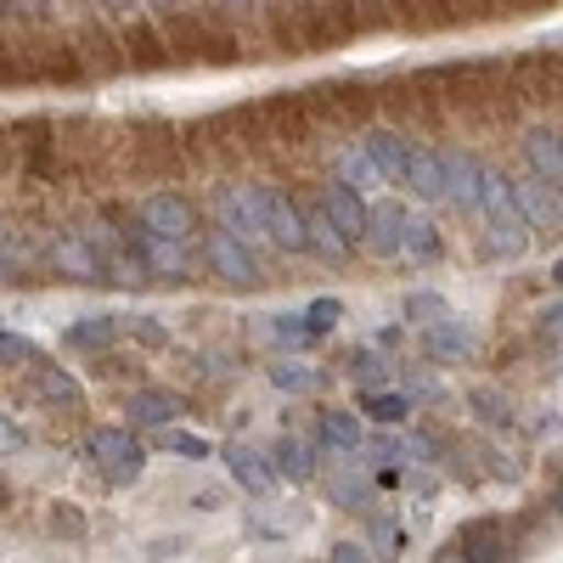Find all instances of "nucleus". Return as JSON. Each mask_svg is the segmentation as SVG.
<instances>
[{
	"mask_svg": "<svg viewBox=\"0 0 563 563\" xmlns=\"http://www.w3.org/2000/svg\"><path fill=\"white\" fill-rule=\"evenodd\" d=\"M479 214L490 220L496 249H501L507 260H519V254L530 249V220L519 214V198H512V180H507V175L485 169V180H479Z\"/></svg>",
	"mask_w": 563,
	"mask_h": 563,
	"instance_id": "f257e3e1",
	"label": "nucleus"
},
{
	"mask_svg": "<svg viewBox=\"0 0 563 563\" xmlns=\"http://www.w3.org/2000/svg\"><path fill=\"white\" fill-rule=\"evenodd\" d=\"M203 265L225 282V288H260V282H265V271L254 260V243L231 238V231H220V225L203 238Z\"/></svg>",
	"mask_w": 563,
	"mask_h": 563,
	"instance_id": "f03ea898",
	"label": "nucleus"
},
{
	"mask_svg": "<svg viewBox=\"0 0 563 563\" xmlns=\"http://www.w3.org/2000/svg\"><path fill=\"white\" fill-rule=\"evenodd\" d=\"M254 198H260V220H265V243L276 254H305V209L288 192H276V186H254Z\"/></svg>",
	"mask_w": 563,
	"mask_h": 563,
	"instance_id": "7ed1b4c3",
	"label": "nucleus"
},
{
	"mask_svg": "<svg viewBox=\"0 0 563 563\" xmlns=\"http://www.w3.org/2000/svg\"><path fill=\"white\" fill-rule=\"evenodd\" d=\"M90 462H97V474L108 485H130L141 474V462H147V451H141L130 429H97L90 434Z\"/></svg>",
	"mask_w": 563,
	"mask_h": 563,
	"instance_id": "20e7f679",
	"label": "nucleus"
},
{
	"mask_svg": "<svg viewBox=\"0 0 563 563\" xmlns=\"http://www.w3.org/2000/svg\"><path fill=\"white\" fill-rule=\"evenodd\" d=\"M214 220H220V231H231V238L265 243V220H260L254 186H214Z\"/></svg>",
	"mask_w": 563,
	"mask_h": 563,
	"instance_id": "39448f33",
	"label": "nucleus"
},
{
	"mask_svg": "<svg viewBox=\"0 0 563 563\" xmlns=\"http://www.w3.org/2000/svg\"><path fill=\"white\" fill-rule=\"evenodd\" d=\"M192 225H198V209L175 198V192H153L141 203V231H153V238H169V243H192Z\"/></svg>",
	"mask_w": 563,
	"mask_h": 563,
	"instance_id": "423d86ee",
	"label": "nucleus"
},
{
	"mask_svg": "<svg viewBox=\"0 0 563 563\" xmlns=\"http://www.w3.org/2000/svg\"><path fill=\"white\" fill-rule=\"evenodd\" d=\"M316 203H321L327 220L339 225V238H344V243H361V238H366V198L355 192L350 180H327Z\"/></svg>",
	"mask_w": 563,
	"mask_h": 563,
	"instance_id": "0eeeda50",
	"label": "nucleus"
},
{
	"mask_svg": "<svg viewBox=\"0 0 563 563\" xmlns=\"http://www.w3.org/2000/svg\"><path fill=\"white\" fill-rule=\"evenodd\" d=\"M406 225H411V214H406V203H372L366 209V249H372V260H400V243H406Z\"/></svg>",
	"mask_w": 563,
	"mask_h": 563,
	"instance_id": "6e6552de",
	"label": "nucleus"
},
{
	"mask_svg": "<svg viewBox=\"0 0 563 563\" xmlns=\"http://www.w3.org/2000/svg\"><path fill=\"white\" fill-rule=\"evenodd\" d=\"M45 260L74 282H102V260L85 243V231H57V238H45Z\"/></svg>",
	"mask_w": 563,
	"mask_h": 563,
	"instance_id": "1a4fd4ad",
	"label": "nucleus"
},
{
	"mask_svg": "<svg viewBox=\"0 0 563 563\" xmlns=\"http://www.w3.org/2000/svg\"><path fill=\"white\" fill-rule=\"evenodd\" d=\"M130 249L147 260L153 276H169V282H175V276H192V265H198L192 243H169V238H153V231H135Z\"/></svg>",
	"mask_w": 563,
	"mask_h": 563,
	"instance_id": "9d476101",
	"label": "nucleus"
},
{
	"mask_svg": "<svg viewBox=\"0 0 563 563\" xmlns=\"http://www.w3.org/2000/svg\"><path fill=\"white\" fill-rule=\"evenodd\" d=\"M445 164V203H456L462 214H479V180H485V164L474 153H440Z\"/></svg>",
	"mask_w": 563,
	"mask_h": 563,
	"instance_id": "9b49d317",
	"label": "nucleus"
},
{
	"mask_svg": "<svg viewBox=\"0 0 563 563\" xmlns=\"http://www.w3.org/2000/svg\"><path fill=\"white\" fill-rule=\"evenodd\" d=\"M271 462H276V474H282V479H294V485H305V479H316V462H321V440H310V434L288 429V434L276 440Z\"/></svg>",
	"mask_w": 563,
	"mask_h": 563,
	"instance_id": "f8f14e48",
	"label": "nucleus"
},
{
	"mask_svg": "<svg viewBox=\"0 0 563 563\" xmlns=\"http://www.w3.org/2000/svg\"><path fill=\"white\" fill-rule=\"evenodd\" d=\"M417 339H422V350H429L434 361H451V366L474 355V327L456 321V316H440L434 327H417Z\"/></svg>",
	"mask_w": 563,
	"mask_h": 563,
	"instance_id": "ddd939ff",
	"label": "nucleus"
},
{
	"mask_svg": "<svg viewBox=\"0 0 563 563\" xmlns=\"http://www.w3.org/2000/svg\"><path fill=\"white\" fill-rule=\"evenodd\" d=\"M225 462H231V479H238L243 490H254V496H265L282 479L271 451H260V445H225Z\"/></svg>",
	"mask_w": 563,
	"mask_h": 563,
	"instance_id": "4468645a",
	"label": "nucleus"
},
{
	"mask_svg": "<svg viewBox=\"0 0 563 563\" xmlns=\"http://www.w3.org/2000/svg\"><path fill=\"white\" fill-rule=\"evenodd\" d=\"M327 501L344 507V512H372L378 507V496H372V474H361V467H327Z\"/></svg>",
	"mask_w": 563,
	"mask_h": 563,
	"instance_id": "2eb2a0df",
	"label": "nucleus"
},
{
	"mask_svg": "<svg viewBox=\"0 0 563 563\" xmlns=\"http://www.w3.org/2000/svg\"><path fill=\"white\" fill-rule=\"evenodd\" d=\"M512 198H519V214L530 220V231H552V225H563V192H552V186L547 180H519V186H512Z\"/></svg>",
	"mask_w": 563,
	"mask_h": 563,
	"instance_id": "dca6fc26",
	"label": "nucleus"
},
{
	"mask_svg": "<svg viewBox=\"0 0 563 563\" xmlns=\"http://www.w3.org/2000/svg\"><path fill=\"white\" fill-rule=\"evenodd\" d=\"M400 180L411 186L422 203H440V198H445V164H440V153L417 147V141H411V153H406V175H400Z\"/></svg>",
	"mask_w": 563,
	"mask_h": 563,
	"instance_id": "f3484780",
	"label": "nucleus"
},
{
	"mask_svg": "<svg viewBox=\"0 0 563 563\" xmlns=\"http://www.w3.org/2000/svg\"><path fill=\"white\" fill-rule=\"evenodd\" d=\"M130 417L141 422V429H175V422L186 417V400L169 395V389H141V395H130Z\"/></svg>",
	"mask_w": 563,
	"mask_h": 563,
	"instance_id": "a211bd4d",
	"label": "nucleus"
},
{
	"mask_svg": "<svg viewBox=\"0 0 563 563\" xmlns=\"http://www.w3.org/2000/svg\"><path fill=\"white\" fill-rule=\"evenodd\" d=\"M361 147H366V158L378 164V175L384 180H400L406 175V153H411V141L400 135V130H366L361 135Z\"/></svg>",
	"mask_w": 563,
	"mask_h": 563,
	"instance_id": "6ab92c4d",
	"label": "nucleus"
},
{
	"mask_svg": "<svg viewBox=\"0 0 563 563\" xmlns=\"http://www.w3.org/2000/svg\"><path fill=\"white\" fill-rule=\"evenodd\" d=\"M525 153H530L536 180H547L552 192H563V135H552V130H530V135H525Z\"/></svg>",
	"mask_w": 563,
	"mask_h": 563,
	"instance_id": "aec40b11",
	"label": "nucleus"
},
{
	"mask_svg": "<svg viewBox=\"0 0 563 563\" xmlns=\"http://www.w3.org/2000/svg\"><path fill=\"white\" fill-rule=\"evenodd\" d=\"M350 249L355 243H344L339 238V225L321 214V203L305 214V254H316V260H327V265H339V260H350Z\"/></svg>",
	"mask_w": 563,
	"mask_h": 563,
	"instance_id": "412c9836",
	"label": "nucleus"
},
{
	"mask_svg": "<svg viewBox=\"0 0 563 563\" xmlns=\"http://www.w3.org/2000/svg\"><path fill=\"white\" fill-rule=\"evenodd\" d=\"M316 440H321L327 451H339V456L361 451V417H355V411H344V406L321 411V422H316Z\"/></svg>",
	"mask_w": 563,
	"mask_h": 563,
	"instance_id": "4be33fe9",
	"label": "nucleus"
},
{
	"mask_svg": "<svg viewBox=\"0 0 563 563\" xmlns=\"http://www.w3.org/2000/svg\"><path fill=\"white\" fill-rule=\"evenodd\" d=\"M333 169H339L333 180H350V186H355L361 198H366V192H378V186H384L378 164L366 158V147H361V141H355V147H339V153H333Z\"/></svg>",
	"mask_w": 563,
	"mask_h": 563,
	"instance_id": "5701e85b",
	"label": "nucleus"
},
{
	"mask_svg": "<svg viewBox=\"0 0 563 563\" xmlns=\"http://www.w3.org/2000/svg\"><path fill=\"white\" fill-rule=\"evenodd\" d=\"M400 254H406V260H417V265H440V260H445L440 225H434V220H411V225H406V243H400Z\"/></svg>",
	"mask_w": 563,
	"mask_h": 563,
	"instance_id": "b1692460",
	"label": "nucleus"
},
{
	"mask_svg": "<svg viewBox=\"0 0 563 563\" xmlns=\"http://www.w3.org/2000/svg\"><path fill=\"white\" fill-rule=\"evenodd\" d=\"M316 384H321V372H316L310 361L282 355V361L271 366V389H282V395H316Z\"/></svg>",
	"mask_w": 563,
	"mask_h": 563,
	"instance_id": "393cba45",
	"label": "nucleus"
},
{
	"mask_svg": "<svg viewBox=\"0 0 563 563\" xmlns=\"http://www.w3.org/2000/svg\"><path fill=\"white\" fill-rule=\"evenodd\" d=\"M350 378L361 384V395L384 389V384H389V355H384V350H372V344L350 350Z\"/></svg>",
	"mask_w": 563,
	"mask_h": 563,
	"instance_id": "a878e982",
	"label": "nucleus"
},
{
	"mask_svg": "<svg viewBox=\"0 0 563 563\" xmlns=\"http://www.w3.org/2000/svg\"><path fill=\"white\" fill-rule=\"evenodd\" d=\"M456 547H462L467 563H501V552H507L496 525H467V530L456 536Z\"/></svg>",
	"mask_w": 563,
	"mask_h": 563,
	"instance_id": "bb28decb",
	"label": "nucleus"
},
{
	"mask_svg": "<svg viewBox=\"0 0 563 563\" xmlns=\"http://www.w3.org/2000/svg\"><path fill=\"white\" fill-rule=\"evenodd\" d=\"M40 395L52 400V406H63V411H85L79 384L68 378V372H57V366H40Z\"/></svg>",
	"mask_w": 563,
	"mask_h": 563,
	"instance_id": "cd10ccee",
	"label": "nucleus"
},
{
	"mask_svg": "<svg viewBox=\"0 0 563 563\" xmlns=\"http://www.w3.org/2000/svg\"><path fill=\"white\" fill-rule=\"evenodd\" d=\"M63 339H68L74 350H108V344H113V316H79Z\"/></svg>",
	"mask_w": 563,
	"mask_h": 563,
	"instance_id": "c85d7f7f",
	"label": "nucleus"
},
{
	"mask_svg": "<svg viewBox=\"0 0 563 563\" xmlns=\"http://www.w3.org/2000/svg\"><path fill=\"white\" fill-rule=\"evenodd\" d=\"M153 445L158 451H175V456H192V462H209L214 456V440L186 434V429H153Z\"/></svg>",
	"mask_w": 563,
	"mask_h": 563,
	"instance_id": "c756f323",
	"label": "nucleus"
},
{
	"mask_svg": "<svg viewBox=\"0 0 563 563\" xmlns=\"http://www.w3.org/2000/svg\"><path fill=\"white\" fill-rule=\"evenodd\" d=\"M271 339H276L282 350H310V344H316V327L305 321V310H294V316H271Z\"/></svg>",
	"mask_w": 563,
	"mask_h": 563,
	"instance_id": "7c9ffc66",
	"label": "nucleus"
},
{
	"mask_svg": "<svg viewBox=\"0 0 563 563\" xmlns=\"http://www.w3.org/2000/svg\"><path fill=\"white\" fill-rule=\"evenodd\" d=\"M366 462L378 467V474H389V479H395V467L406 462V445H400L395 434H372V440H366Z\"/></svg>",
	"mask_w": 563,
	"mask_h": 563,
	"instance_id": "2f4dec72",
	"label": "nucleus"
},
{
	"mask_svg": "<svg viewBox=\"0 0 563 563\" xmlns=\"http://www.w3.org/2000/svg\"><path fill=\"white\" fill-rule=\"evenodd\" d=\"M361 400H366L372 422H384V429H395V422H406V411H411V400H406V395H389V389H378V395H361Z\"/></svg>",
	"mask_w": 563,
	"mask_h": 563,
	"instance_id": "473e14b6",
	"label": "nucleus"
},
{
	"mask_svg": "<svg viewBox=\"0 0 563 563\" xmlns=\"http://www.w3.org/2000/svg\"><path fill=\"white\" fill-rule=\"evenodd\" d=\"M440 316H451V305H445L440 294H411V299H406V321H411V327H434Z\"/></svg>",
	"mask_w": 563,
	"mask_h": 563,
	"instance_id": "72a5a7b5",
	"label": "nucleus"
},
{
	"mask_svg": "<svg viewBox=\"0 0 563 563\" xmlns=\"http://www.w3.org/2000/svg\"><path fill=\"white\" fill-rule=\"evenodd\" d=\"M467 406H474V411L490 422V429H507V422H512V406H507L496 389H474V395H467Z\"/></svg>",
	"mask_w": 563,
	"mask_h": 563,
	"instance_id": "f704fd0d",
	"label": "nucleus"
},
{
	"mask_svg": "<svg viewBox=\"0 0 563 563\" xmlns=\"http://www.w3.org/2000/svg\"><path fill=\"white\" fill-rule=\"evenodd\" d=\"M305 321L316 327V339H327V333L344 321V305H339V299H310V305H305Z\"/></svg>",
	"mask_w": 563,
	"mask_h": 563,
	"instance_id": "c9c22d12",
	"label": "nucleus"
},
{
	"mask_svg": "<svg viewBox=\"0 0 563 563\" xmlns=\"http://www.w3.org/2000/svg\"><path fill=\"white\" fill-rule=\"evenodd\" d=\"M130 339H135V344L164 350V344H169V327H164L158 316H130Z\"/></svg>",
	"mask_w": 563,
	"mask_h": 563,
	"instance_id": "e433bc0d",
	"label": "nucleus"
},
{
	"mask_svg": "<svg viewBox=\"0 0 563 563\" xmlns=\"http://www.w3.org/2000/svg\"><path fill=\"white\" fill-rule=\"evenodd\" d=\"M0 361H7V366H34L40 350H34L23 333H0Z\"/></svg>",
	"mask_w": 563,
	"mask_h": 563,
	"instance_id": "4c0bfd02",
	"label": "nucleus"
},
{
	"mask_svg": "<svg viewBox=\"0 0 563 563\" xmlns=\"http://www.w3.org/2000/svg\"><path fill=\"white\" fill-rule=\"evenodd\" d=\"M52 530L68 536V541L85 536V519H79V507H74V501H57V507H52Z\"/></svg>",
	"mask_w": 563,
	"mask_h": 563,
	"instance_id": "58836bf2",
	"label": "nucleus"
},
{
	"mask_svg": "<svg viewBox=\"0 0 563 563\" xmlns=\"http://www.w3.org/2000/svg\"><path fill=\"white\" fill-rule=\"evenodd\" d=\"M400 485H406L411 496H422V501H434V490H440V479H434L422 462H417V467H406V474H400Z\"/></svg>",
	"mask_w": 563,
	"mask_h": 563,
	"instance_id": "ea45409f",
	"label": "nucleus"
},
{
	"mask_svg": "<svg viewBox=\"0 0 563 563\" xmlns=\"http://www.w3.org/2000/svg\"><path fill=\"white\" fill-rule=\"evenodd\" d=\"M536 327H541V339H547L552 350H563V305H547V310L536 316Z\"/></svg>",
	"mask_w": 563,
	"mask_h": 563,
	"instance_id": "a19ab883",
	"label": "nucleus"
},
{
	"mask_svg": "<svg viewBox=\"0 0 563 563\" xmlns=\"http://www.w3.org/2000/svg\"><path fill=\"white\" fill-rule=\"evenodd\" d=\"M327 563H372V552L361 541H333L327 547Z\"/></svg>",
	"mask_w": 563,
	"mask_h": 563,
	"instance_id": "79ce46f5",
	"label": "nucleus"
},
{
	"mask_svg": "<svg viewBox=\"0 0 563 563\" xmlns=\"http://www.w3.org/2000/svg\"><path fill=\"white\" fill-rule=\"evenodd\" d=\"M29 445V434H23V422H12V417H0V456H12V451H23Z\"/></svg>",
	"mask_w": 563,
	"mask_h": 563,
	"instance_id": "37998d69",
	"label": "nucleus"
},
{
	"mask_svg": "<svg viewBox=\"0 0 563 563\" xmlns=\"http://www.w3.org/2000/svg\"><path fill=\"white\" fill-rule=\"evenodd\" d=\"M400 327H406V321H389V327H384V333H378V350H395V344H400Z\"/></svg>",
	"mask_w": 563,
	"mask_h": 563,
	"instance_id": "c03bdc74",
	"label": "nucleus"
},
{
	"mask_svg": "<svg viewBox=\"0 0 563 563\" xmlns=\"http://www.w3.org/2000/svg\"><path fill=\"white\" fill-rule=\"evenodd\" d=\"M12 12H23V18H34V12H45V0H7Z\"/></svg>",
	"mask_w": 563,
	"mask_h": 563,
	"instance_id": "a18cd8bd",
	"label": "nucleus"
},
{
	"mask_svg": "<svg viewBox=\"0 0 563 563\" xmlns=\"http://www.w3.org/2000/svg\"><path fill=\"white\" fill-rule=\"evenodd\" d=\"M434 563H467V558H462V547H445V552H434Z\"/></svg>",
	"mask_w": 563,
	"mask_h": 563,
	"instance_id": "49530a36",
	"label": "nucleus"
},
{
	"mask_svg": "<svg viewBox=\"0 0 563 563\" xmlns=\"http://www.w3.org/2000/svg\"><path fill=\"white\" fill-rule=\"evenodd\" d=\"M108 12H130V7H141V0H102Z\"/></svg>",
	"mask_w": 563,
	"mask_h": 563,
	"instance_id": "de8ad7c7",
	"label": "nucleus"
},
{
	"mask_svg": "<svg viewBox=\"0 0 563 563\" xmlns=\"http://www.w3.org/2000/svg\"><path fill=\"white\" fill-rule=\"evenodd\" d=\"M552 512H558V519H563V485L552 490Z\"/></svg>",
	"mask_w": 563,
	"mask_h": 563,
	"instance_id": "09e8293b",
	"label": "nucleus"
},
{
	"mask_svg": "<svg viewBox=\"0 0 563 563\" xmlns=\"http://www.w3.org/2000/svg\"><path fill=\"white\" fill-rule=\"evenodd\" d=\"M552 282H558V288H563V260H558V265H552Z\"/></svg>",
	"mask_w": 563,
	"mask_h": 563,
	"instance_id": "8fccbe9b",
	"label": "nucleus"
},
{
	"mask_svg": "<svg viewBox=\"0 0 563 563\" xmlns=\"http://www.w3.org/2000/svg\"><path fill=\"white\" fill-rule=\"evenodd\" d=\"M7 496H12V490H7V479H0V507H7Z\"/></svg>",
	"mask_w": 563,
	"mask_h": 563,
	"instance_id": "3c124183",
	"label": "nucleus"
},
{
	"mask_svg": "<svg viewBox=\"0 0 563 563\" xmlns=\"http://www.w3.org/2000/svg\"><path fill=\"white\" fill-rule=\"evenodd\" d=\"M147 7H175V0H147Z\"/></svg>",
	"mask_w": 563,
	"mask_h": 563,
	"instance_id": "603ef678",
	"label": "nucleus"
}]
</instances>
